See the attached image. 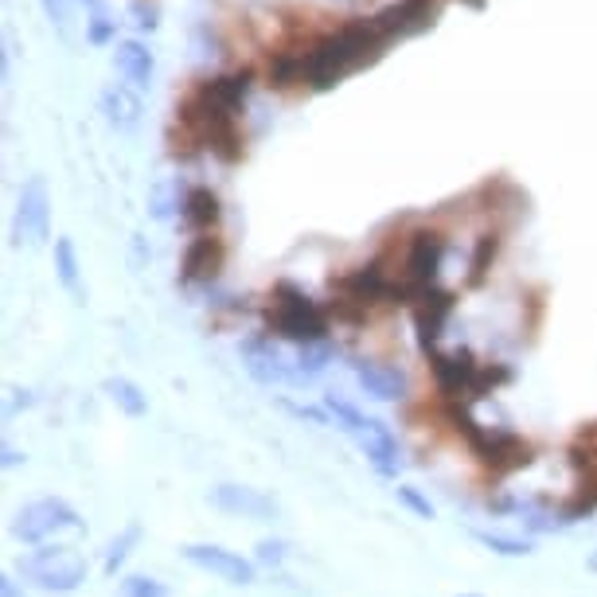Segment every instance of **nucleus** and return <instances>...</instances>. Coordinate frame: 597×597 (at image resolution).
Masks as SVG:
<instances>
[{
    "mask_svg": "<svg viewBox=\"0 0 597 597\" xmlns=\"http://www.w3.org/2000/svg\"><path fill=\"white\" fill-rule=\"evenodd\" d=\"M383 44H386V35L379 32L375 16L343 20L340 27H333L328 35H316L313 44L301 47V55H305V87H313V90L333 87V82L343 79L348 70L375 59Z\"/></svg>",
    "mask_w": 597,
    "mask_h": 597,
    "instance_id": "f257e3e1",
    "label": "nucleus"
},
{
    "mask_svg": "<svg viewBox=\"0 0 597 597\" xmlns=\"http://www.w3.org/2000/svg\"><path fill=\"white\" fill-rule=\"evenodd\" d=\"M266 328L278 333L281 340L316 343V340H325L328 320H325V308L316 305L305 290H297L293 281H278L270 293V305H266Z\"/></svg>",
    "mask_w": 597,
    "mask_h": 597,
    "instance_id": "f03ea898",
    "label": "nucleus"
},
{
    "mask_svg": "<svg viewBox=\"0 0 597 597\" xmlns=\"http://www.w3.org/2000/svg\"><path fill=\"white\" fill-rule=\"evenodd\" d=\"M325 406H328V414L340 421L343 430L360 441V449L368 453V461L379 469V473H383V476H395L398 473V441H395V433L386 430L383 421H379V418H363L356 406L340 403L336 395H328Z\"/></svg>",
    "mask_w": 597,
    "mask_h": 597,
    "instance_id": "7ed1b4c3",
    "label": "nucleus"
},
{
    "mask_svg": "<svg viewBox=\"0 0 597 597\" xmlns=\"http://www.w3.org/2000/svg\"><path fill=\"white\" fill-rule=\"evenodd\" d=\"M20 574L47 594H75L87 582V559L70 547H44L20 559Z\"/></svg>",
    "mask_w": 597,
    "mask_h": 597,
    "instance_id": "20e7f679",
    "label": "nucleus"
},
{
    "mask_svg": "<svg viewBox=\"0 0 597 597\" xmlns=\"http://www.w3.org/2000/svg\"><path fill=\"white\" fill-rule=\"evenodd\" d=\"M82 527H87L82 516L70 508L67 500L44 496V500H32L16 511V519H12V536H16L20 543H44V539L63 536V531H67V536H79Z\"/></svg>",
    "mask_w": 597,
    "mask_h": 597,
    "instance_id": "39448f33",
    "label": "nucleus"
},
{
    "mask_svg": "<svg viewBox=\"0 0 597 597\" xmlns=\"http://www.w3.org/2000/svg\"><path fill=\"white\" fill-rule=\"evenodd\" d=\"M457 430L465 433L473 453L481 457L484 465L492 473H516V469H527L531 465V446L516 433H492V430H481L469 414H457Z\"/></svg>",
    "mask_w": 597,
    "mask_h": 597,
    "instance_id": "423d86ee",
    "label": "nucleus"
},
{
    "mask_svg": "<svg viewBox=\"0 0 597 597\" xmlns=\"http://www.w3.org/2000/svg\"><path fill=\"white\" fill-rule=\"evenodd\" d=\"M441 255H446V238L438 230L410 235V243H406V273H403V285L410 290V301L433 285V278L441 270Z\"/></svg>",
    "mask_w": 597,
    "mask_h": 597,
    "instance_id": "0eeeda50",
    "label": "nucleus"
},
{
    "mask_svg": "<svg viewBox=\"0 0 597 597\" xmlns=\"http://www.w3.org/2000/svg\"><path fill=\"white\" fill-rule=\"evenodd\" d=\"M52 230V200H47L44 176H32L20 192L16 207V243H44Z\"/></svg>",
    "mask_w": 597,
    "mask_h": 597,
    "instance_id": "6e6552de",
    "label": "nucleus"
},
{
    "mask_svg": "<svg viewBox=\"0 0 597 597\" xmlns=\"http://www.w3.org/2000/svg\"><path fill=\"white\" fill-rule=\"evenodd\" d=\"M180 554H184V559L192 562V566H200V571H207V574H215V578L230 582V586H250V582H255V566H250V562H246L243 554L227 551V547L188 543Z\"/></svg>",
    "mask_w": 597,
    "mask_h": 597,
    "instance_id": "1a4fd4ad",
    "label": "nucleus"
},
{
    "mask_svg": "<svg viewBox=\"0 0 597 597\" xmlns=\"http://www.w3.org/2000/svg\"><path fill=\"white\" fill-rule=\"evenodd\" d=\"M430 368L438 379L441 395H469L473 398L476 375H481V363L473 360V351L453 348V351H430Z\"/></svg>",
    "mask_w": 597,
    "mask_h": 597,
    "instance_id": "9d476101",
    "label": "nucleus"
},
{
    "mask_svg": "<svg viewBox=\"0 0 597 597\" xmlns=\"http://www.w3.org/2000/svg\"><path fill=\"white\" fill-rule=\"evenodd\" d=\"M243 363L246 371L258 379V383L273 386V383H297V371H293V360H285V351L278 348L266 336H255V340L243 343Z\"/></svg>",
    "mask_w": 597,
    "mask_h": 597,
    "instance_id": "9b49d317",
    "label": "nucleus"
},
{
    "mask_svg": "<svg viewBox=\"0 0 597 597\" xmlns=\"http://www.w3.org/2000/svg\"><path fill=\"white\" fill-rule=\"evenodd\" d=\"M211 504L243 519H270L278 511L273 496H266L262 488H250V484H219V488H211Z\"/></svg>",
    "mask_w": 597,
    "mask_h": 597,
    "instance_id": "f8f14e48",
    "label": "nucleus"
},
{
    "mask_svg": "<svg viewBox=\"0 0 597 597\" xmlns=\"http://www.w3.org/2000/svg\"><path fill=\"white\" fill-rule=\"evenodd\" d=\"M449 313H453V293L433 290L430 285V290H421L418 297H414V328H418V340L426 351H430L433 340L441 336Z\"/></svg>",
    "mask_w": 597,
    "mask_h": 597,
    "instance_id": "ddd939ff",
    "label": "nucleus"
},
{
    "mask_svg": "<svg viewBox=\"0 0 597 597\" xmlns=\"http://www.w3.org/2000/svg\"><path fill=\"white\" fill-rule=\"evenodd\" d=\"M351 375H356V383H360L371 398H383V403H395V398L406 395V375L398 368H391V363L356 356V360H351Z\"/></svg>",
    "mask_w": 597,
    "mask_h": 597,
    "instance_id": "4468645a",
    "label": "nucleus"
},
{
    "mask_svg": "<svg viewBox=\"0 0 597 597\" xmlns=\"http://www.w3.org/2000/svg\"><path fill=\"white\" fill-rule=\"evenodd\" d=\"M223 243L215 235H195L184 255V281H207L223 270Z\"/></svg>",
    "mask_w": 597,
    "mask_h": 597,
    "instance_id": "2eb2a0df",
    "label": "nucleus"
},
{
    "mask_svg": "<svg viewBox=\"0 0 597 597\" xmlns=\"http://www.w3.org/2000/svg\"><path fill=\"white\" fill-rule=\"evenodd\" d=\"M184 223L200 235H207L215 223H219V195L211 188H192L184 200Z\"/></svg>",
    "mask_w": 597,
    "mask_h": 597,
    "instance_id": "dca6fc26",
    "label": "nucleus"
},
{
    "mask_svg": "<svg viewBox=\"0 0 597 597\" xmlns=\"http://www.w3.org/2000/svg\"><path fill=\"white\" fill-rule=\"evenodd\" d=\"M102 391L110 395V403L117 406L122 414H129V418H140V414L149 410V398H145V391H140L133 379H125V375H110L102 383Z\"/></svg>",
    "mask_w": 597,
    "mask_h": 597,
    "instance_id": "f3484780",
    "label": "nucleus"
},
{
    "mask_svg": "<svg viewBox=\"0 0 597 597\" xmlns=\"http://www.w3.org/2000/svg\"><path fill=\"white\" fill-rule=\"evenodd\" d=\"M117 70H122L133 87H149V75H153L149 52H145L140 44H125L122 52H117Z\"/></svg>",
    "mask_w": 597,
    "mask_h": 597,
    "instance_id": "a211bd4d",
    "label": "nucleus"
},
{
    "mask_svg": "<svg viewBox=\"0 0 597 597\" xmlns=\"http://www.w3.org/2000/svg\"><path fill=\"white\" fill-rule=\"evenodd\" d=\"M328 360H333V348H328V340L301 343L297 360H293V371H297V383H308V379H316L320 371L328 368Z\"/></svg>",
    "mask_w": 597,
    "mask_h": 597,
    "instance_id": "6ab92c4d",
    "label": "nucleus"
},
{
    "mask_svg": "<svg viewBox=\"0 0 597 597\" xmlns=\"http://www.w3.org/2000/svg\"><path fill=\"white\" fill-rule=\"evenodd\" d=\"M55 270H59L63 290H70L79 297V255H75V243L70 238H55Z\"/></svg>",
    "mask_w": 597,
    "mask_h": 597,
    "instance_id": "aec40b11",
    "label": "nucleus"
},
{
    "mask_svg": "<svg viewBox=\"0 0 597 597\" xmlns=\"http://www.w3.org/2000/svg\"><path fill=\"white\" fill-rule=\"evenodd\" d=\"M476 543L488 547V551H496V554H508V559H523V554L536 551L531 539H508V536H492V531H476Z\"/></svg>",
    "mask_w": 597,
    "mask_h": 597,
    "instance_id": "412c9836",
    "label": "nucleus"
},
{
    "mask_svg": "<svg viewBox=\"0 0 597 597\" xmlns=\"http://www.w3.org/2000/svg\"><path fill=\"white\" fill-rule=\"evenodd\" d=\"M137 539H140V527L137 523H129L122 531V536L110 543V551H105V574H117V566H122L125 559H129V551L137 547Z\"/></svg>",
    "mask_w": 597,
    "mask_h": 597,
    "instance_id": "4be33fe9",
    "label": "nucleus"
},
{
    "mask_svg": "<svg viewBox=\"0 0 597 597\" xmlns=\"http://www.w3.org/2000/svg\"><path fill=\"white\" fill-rule=\"evenodd\" d=\"M105 110H110V122L117 125V129H133L137 125V102H129V98L122 94V90H110L105 94Z\"/></svg>",
    "mask_w": 597,
    "mask_h": 597,
    "instance_id": "5701e85b",
    "label": "nucleus"
},
{
    "mask_svg": "<svg viewBox=\"0 0 597 597\" xmlns=\"http://www.w3.org/2000/svg\"><path fill=\"white\" fill-rule=\"evenodd\" d=\"M496 250H500V238H496V235H481V243H476V255H473V273H469V281H473V285H481V281H484V273H488Z\"/></svg>",
    "mask_w": 597,
    "mask_h": 597,
    "instance_id": "b1692460",
    "label": "nucleus"
},
{
    "mask_svg": "<svg viewBox=\"0 0 597 597\" xmlns=\"http://www.w3.org/2000/svg\"><path fill=\"white\" fill-rule=\"evenodd\" d=\"M125 597H168V586L157 578H145V574H129V578L122 582Z\"/></svg>",
    "mask_w": 597,
    "mask_h": 597,
    "instance_id": "393cba45",
    "label": "nucleus"
},
{
    "mask_svg": "<svg viewBox=\"0 0 597 597\" xmlns=\"http://www.w3.org/2000/svg\"><path fill=\"white\" fill-rule=\"evenodd\" d=\"M398 500L406 504V508L414 511V516H421V519H433V504L421 496L418 488H398Z\"/></svg>",
    "mask_w": 597,
    "mask_h": 597,
    "instance_id": "a878e982",
    "label": "nucleus"
},
{
    "mask_svg": "<svg viewBox=\"0 0 597 597\" xmlns=\"http://www.w3.org/2000/svg\"><path fill=\"white\" fill-rule=\"evenodd\" d=\"M258 562L281 566V562H285V543H281V539H262V543H258Z\"/></svg>",
    "mask_w": 597,
    "mask_h": 597,
    "instance_id": "bb28decb",
    "label": "nucleus"
},
{
    "mask_svg": "<svg viewBox=\"0 0 597 597\" xmlns=\"http://www.w3.org/2000/svg\"><path fill=\"white\" fill-rule=\"evenodd\" d=\"M0 597H20V586H16V578H12V574H4V578H0Z\"/></svg>",
    "mask_w": 597,
    "mask_h": 597,
    "instance_id": "cd10ccee",
    "label": "nucleus"
},
{
    "mask_svg": "<svg viewBox=\"0 0 597 597\" xmlns=\"http://www.w3.org/2000/svg\"><path fill=\"white\" fill-rule=\"evenodd\" d=\"M44 9H47V16H52L55 24H63V0H44Z\"/></svg>",
    "mask_w": 597,
    "mask_h": 597,
    "instance_id": "c85d7f7f",
    "label": "nucleus"
},
{
    "mask_svg": "<svg viewBox=\"0 0 597 597\" xmlns=\"http://www.w3.org/2000/svg\"><path fill=\"white\" fill-rule=\"evenodd\" d=\"M20 461H24V457H20L16 449H12V446H4V465L12 469V465H20Z\"/></svg>",
    "mask_w": 597,
    "mask_h": 597,
    "instance_id": "c756f323",
    "label": "nucleus"
},
{
    "mask_svg": "<svg viewBox=\"0 0 597 597\" xmlns=\"http://www.w3.org/2000/svg\"><path fill=\"white\" fill-rule=\"evenodd\" d=\"M586 566H589V571L597 574V551H594V554H589V559H586Z\"/></svg>",
    "mask_w": 597,
    "mask_h": 597,
    "instance_id": "7c9ffc66",
    "label": "nucleus"
},
{
    "mask_svg": "<svg viewBox=\"0 0 597 597\" xmlns=\"http://www.w3.org/2000/svg\"><path fill=\"white\" fill-rule=\"evenodd\" d=\"M461 597H484V594H461Z\"/></svg>",
    "mask_w": 597,
    "mask_h": 597,
    "instance_id": "2f4dec72",
    "label": "nucleus"
}]
</instances>
